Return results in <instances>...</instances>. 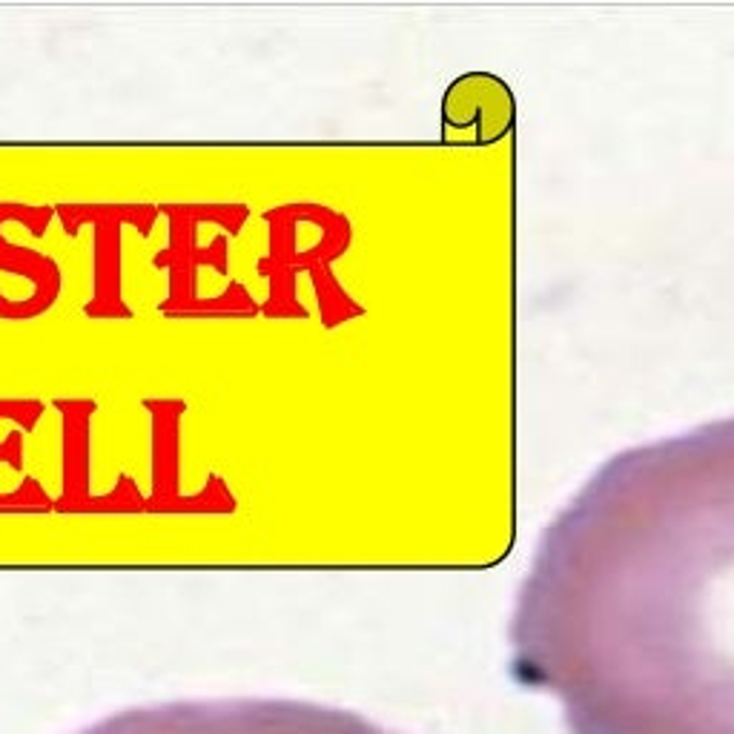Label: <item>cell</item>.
Listing matches in <instances>:
<instances>
[{"label":"cell","mask_w":734,"mask_h":734,"mask_svg":"<svg viewBox=\"0 0 734 734\" xmlns=\"http://www.w3.org/2000/svg\"><path fill=\"white\" fill-rule=\"evenodd\" d=\"M513 665L576 712L665 694L734 709V419L628 448L539 539Z\"/></svg>","instance_id":"6da1fadb"}]
</instances>
